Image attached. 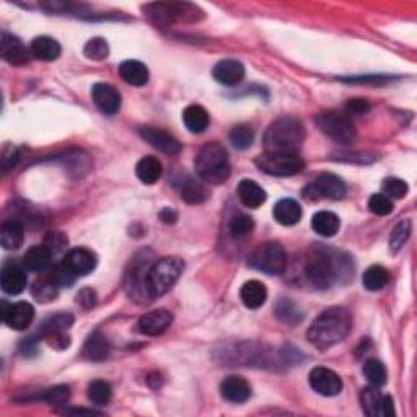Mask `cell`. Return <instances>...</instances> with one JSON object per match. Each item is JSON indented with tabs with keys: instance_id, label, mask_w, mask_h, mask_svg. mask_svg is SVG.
Instances as JSON below:
<instances>
[{
	"instance_id": "obj_1",
	"label": "cell",
	"mask_w": 417,
	"mask_h": 417,
	"mask_svg": "<svg viewBox=\"0 0 417 417\" xmlns=\"http://www.w3.org/2000/svg\"><path fill=\"white\" fill-rule=\"evenodd\" d=\"M352 316L344 307H331L319 315L307 331V339L319 350H326L348 338Z\"/></svg>"
},
{
	"instance_id": "obj_2",
	"label": "cell",
	"mask_w": 417,
	"mask_h": 417,
	"mask_svg": "<svg viewBox=\"0 0 417 417\" xmlns=\"http://www.w3.org/2000/svg\"><path fill=\"white\" fill-rule=\"evenodd\" d=\"M344 253L316 250L308 259L305 266V275L313 287L319 290H326L334 282H338L343 274H350V258L344 261Z\"/></svg>"
},
{
	"instance_id": "obj_3",
	"label": "cell",
	"mask_w": 417,
	"mask_h": 417,
	"mask_svg": "<svg viewBox=\"0 0 417 417\" xmlns=\"http://www.w3.org/2000/svg\"><path fill=\"white\" fill-rule=\"evenodd\" d=\"M305 140V127L295 118H280L264 132V152L266 154L299 155Z\"/></svg>"
},
{
	"instance_id": "obj_4",
	"label": "cell",
	"mask_w": 417,
	"mask_h": 417,
	"mask_svg": "<svg viewBox=\"0 0 417 417\" xmlns=\"http://www.w3.org/2000/svg\"><path fill=\"white\" fill-rule=\"evenodd\" d=\"M194 166L204 183L224 184L230 178L229 154L219 142L202 145L194 160Z\"/></svg>"
},
{
	"instance_id": "obj_5",
	"label": "cell",
	"mask_w": 417,
	"mask_h": 417,
	"mask_svg": "<svg viewBox=\"0 0 417 417\" xmlns=\"http://www.w3.org/2000/svg\"><path fill=\"white\" fill-rule=\"evenodd\" d=\"M184 270L183 259L176 256H166L152 264L147 270V294L150 299H160L173 289Z\"/></svg>"
},
{
	"instance_id": "obj_6",
	"label": "cell",
	"mask_w": 417,
	"mask_h": 417,
	"mask_svg": "<svg viewBox=\"0 0 417 417\" xmlns=\"http://www.w3.org/2000/svg\"><path fill=\"white\" fill-rule=\"evenodd\" d=\"M250 268L268 275H280L287 269V253L278 241H268L259 245L248 258Z\"/></svg>"
},
{
	"instance_id": "obj_7",
	"label": "cell",
	"mask_w": 417,
	"mask_h": 417,
	"mask_svg": "<svg viewBox=\"0 0 417 417\" xmlns=\"http://www.w3.org/2000/svg\"><path fill=\"white\" fill-rule=\"evenodd\" d=\"M316 126L326 137L334 140L336 144L350 145L355 140V127L349 118L339 113L326 111L316 116Z\"/></svg>"
},
{
	"instance_id": "obj_8",
	"label": "cell",
	"mask_w": 417,
	"mask_h": 417,
	"mask_svg": "<svg viewBox=\"0 0 417 417\" xmlns=\"http://www.w3.org/2000/svg\"><path fill=\"white\" fill-rule=\"evenodd\" d=\"M254 164L269 176H294L300 173L305 164H303L300 155H285V154H266L263 152L261 155L256 156Z\"/></svg>"
},
{
	"instance_id": "obj_9",
	"label": "cell",
	"mask_w": 417,
	"mask_h": 417,
	"mask_svg": "<svg viewBox=\"0 0 417 417\" xmlns=\"http://www.w3.org/2000/svg\"><path fill=\"white\" fill-rule=\"evenodd\" d=\"M308 382L313 392H316L321 396H338L343 392V380L339 375L326 367H316L313 368L308 375Z\"/></svg>"
},
{
	"instance_id": "obj_10",
	"label": "cell",
	"mask_w": 417,
	"mask_h": 417,
	"mask_svg": "<svg viewBox=\"0 0 417 417\" xmlns=\"http://www.w3.org/2000/svg\"><path fill=\"white\" fill-rule=\"evenodd\" d=\"M4 323L15 331H25L35 319V308L28 302H17L12 305H2Z\"/></svg>"
},
{
	"instance_id": "obj_11",
	"label": "cell",
	"mask_w": 417,
	"mask_h": 417,
	"mask_svg": "<svg viewBox=\"0 0 417 417\" xmlns=\"http://www.w3.org/2000/svg\"><path fill=\"white\" fill-rule=\"evenodd\" d=\"M25 266L13 261H5L2 266V273H0V285L2 290L8 295H18L26 289L28 284V278H26Z\"/></svg>"
},
{
	"instance_id": "obj_12",
	"label": "cell",
	"mask_w": 417,
	"mask_h": 417,
	"mask_svg": "<svg viewBox=\"0 0 417 417\" xmlns=\"http://www.w3.org/2000/svg\"><path fill=\"white\" fill-rule=\"evenodd\" d=\"M95 106L106 116H115L121 110V95L115 86L108 84H95L91 88Z\"/></svg>"
},
{
	"instance_id": "obj_13",
	"label": "cell",
	"mask_w": 417,
	"mask_h": 417,
	"mask_svg": "<svg viewBox=\"0 0 417 417\" xmlns=\"http://www.w3.org/2000/svg\"><path fill=\"white\" fill-rule=\"evenodd\" d=\"M140 137H142L145 142L150 144L152 147L160 150L161 154H165L168 156H175L181 152V144L165 131L161 129H155V127H140L139 129Z\"/></svg>"
},
{
	"instance_id": "obj_14",
	"label": "cell",
	"mask_w": 417,
	"mask_h": 417,
	"mask_svg": "<svg viewBox=\"0 0 417 417\" xmlns=\"http://www.w3.org/2000/svg\"><path fill=\"white\" fill-rule=\"evenodd\" d=\"M62 264L75 278H84L96 268V256L86 248H74L66 254Z\"/></svg>"
},
{
	"instance_id": "obj_15",
	"label": "cell",
	"mask_w": 417,
	"mask_h": 417,
	"mask_svg": "<svg viewBox=\"0 0 417 417\" xmlns=\"http://www.w3.org/2000/svg\"><path fill=\"white\" fill-rule=\"evenodd\" d=\"M308 191H312V194H315L318 198L336 200L343 199L345 196V184L339 176L331 175V173H324V175L318 176L316 180L312 183Z\"/></svg>"
},
{
	"instance_id": "obj_16",
	"label": "cell",
	"mask_w": 417,
	"mask_h": 417,
	"mask_svg": "<svg viewBox=\"0 0 417 417\" xmlns=\"http://www.w3.org/2000/svg\"><path fill=\"white\" fill-rule=\"evenodd\" d=\"M171 323H173L171 313L168 310H164V308H160V310L145 313V315L139 319L137 326H139V331L142 334L155 338V336L164 334L166 329L171 326Z\"/></svg>"
},
{
	"instance_id": "obj_17",
	"label": "cell",
	"mask_w": 417,
	"mask_h": 417,
	"mask_svg": "<svg viewBox=\"0 0 417 417\" xmlns=\"http://www.w3.org/2000/svg\"><path fill=\"white\" fill-rule=\"evenodd\" d=\"M30 51L26 50V46L21 42L17 36L13 35H2V41H0V56L4 61H7L12 66H25L30 61Z\"/></svg>"
},
{
	"instance_id": "obj_18",
	"label": "cell",
	"mask_w": 417,
	"mask_h": 417,
	"mask_svg": "<svg viewBox=\"0 0 417 417\" xmlns=\"http://www.w3.org/2000/svg\"><path fill=\"white\" fill-rule=\"evenodd\" d=\"M220 393L230 403L241 404L251 398V384L245 378L230 375L220 383Z\"/></svg>"
},
{
	"instance_id": "obj_19",
	"label": "cell",
	"mask_w": 417,
	"mask_h": 417,
	"mask_svg": "<svg viewBox=\"0 0 417 417\" xmlns=\"http://www.w3.org/2000/svg\"><path fill=\"white\" fill-rule=\"evenodd\" d=\"M175 188L180 198L188 204H202L207 199V191H205L204 184L189 175H181L180 178H176Z\"/></svg>"
},
{
	"instance_id": "obj_20",
	"label": "cell",
	"mask_w": 417,
	"mask_h": 417,
	"mask_svg": "<svg viewBox=\"0 0 417 417\" xmlns=\"http://www.w3.org/2000/svg\"><path fill=\"white\" fill-rule=\"evenodd\" d=\"M214 79L225 86H235L245 79V66L234 59L220 61L212 70Z\"/></svg>"
},
{
	"instance_id": "obj_21",
	"label": "cell",
	"mask_w": 417,
	"mask_h": 417,
	"mask_svg": "<svg viewBox=\"0 0 417 417\" xmlns=\"http://www.w3.org/2000/svg\"><path fill=\"white\" fill-rule=\"evenodd\" d=\"M238 198L241 204L248 209H258L266 202L268 194L264 189L253 180H243L238 184Z\"/></svg>"
},
{
	"instance_id": "obj_22",
	"label": "cell",
	"mask_w": 417,
	"mask_h": 417,
	"mask_svg": "<svg viewBox=\"0 0 417 417\" xmlns=\"http://www.w3.org/2000/svg\"><path fill=\"white\" fill-rule=\"evenodd\" d=\"M240 299L246 308H250V310H258V308H261L268 300L266 285L254 279L248 280V282H245L241 287Z\"/></svg>"
},
{
	"instance_id": "obj_23",
	"label": "cell",
	"mask_w": 417,
	"mask_h": 417,
	"mask_svg": "<svg viewBox=\"0 0 417 417\" xmlns=\"http://www.w3.org/2000/svg\"><path fill=\"white\" fill-rule=\"evenodd\" d=\"M25 230L23 225L17 220H5L0 227V245L4 250L15 251L23 245Z\"/></svg>"
},
{
	"instance_id": "obj_24",
	"label": "cell",
	"mask_w": 417,
	"mask_h": 417,
	"mask_svg": "<svg viewBox=\"0 0 417 417\" xmlns=\"http://www.w3.org/2000/svg\"><path fill=\"white\" fill-rule=\"evenodd\" d=\"M273 215L275 222H279L284 227H292L299 224L302 219V207L300 204L294 199H280L278 204L274 205Z\"/></svg>"
},
{
	"instance_id": "obj_25",
	"label": "cell",
	"mask_w": 417,
	"mask_h": 417,
	"mask_svg": "<svg viewBox=\"0 0 417 417\" xmlns=\"http://www.w3.org/2000/svg\"><path fill=\"white\" fill-rule=\"evenodd\" d=\"M110 352L111 345L110 341L106 339V336L101 334L100 331H95L88 339H86L82 354L85 359H88L91 362H103L108 359Z\"/></svg>"
},
{
	"instance_id": "obj_26",
	"label": "cell",
	"mask_w": 417,
	"mask_h": 417,
	"mask_svg": "<svg viewBox=\"0 0 417 417\" xmlns=\"http://www.w3.org/2000/svg\"><path fill=\"white\" fill-rule=\"evenodd\" d=\"M31 56L40 59V61L51 62L61 56V45L50 36H38L30 46Z\"/></svg>"
},
{
	"instance_id": "obj_27",
	"label": "cell",
	"mask_w": 417,
	"mask_h": 417,
	"mask_svg": "<svg viewBox=\"0 0 417 417\" xmlns=\"http://www.w3.org/2000/svg\"><path fill=\"white\" fill-rule=\"evenodd\" d=\"M119 75H121L124 82L134 86H144L150 77L149 69L139 61H124L119 66Z\"/></svg>"
},
{
	"instance_id": "obj_28",
	"label": "cell",
	"mask_w": 417,
	"mask_h": 417,
	"mask_svg": "<svg viewBox=\"0 0 417 417\" xmlns=\"http://www.w3.org/2000/svg\"><path fill=\"white\" fill-rule=\"evenodd\" d=\"M183 122L189 132L202 134L209 127V113L199 105H191L183 111Z\"/></svg>"
},
{
	"instance_id": "obj_29",
	"label": "cell",
	"mask_w": 417,
	"mask_h": 417,
	"mask_svg": "<svg viewBox=\"0 0 417 417\" xmlns=\"http://www.w3.org/2000/svg\"><path fill=\"white\" fill-rule=\"evenodd\" d=\"M52 259V253L50 248L45 245H36L31 246L23 256V266L28 270H35V273H42L50 268Z\"/></svg>"
},
{
	"instance_id": "obj_30",
	"label": "cell",
	"mask_w": 417,
	"mask_h": 417,
	"mask_svg": "<svg viewBox=\"0 0 417 417\" xmlns=\"http://www.w3.org/2000/svg\"><path fill=\"white\" fill-rule=\"evenodd\" d=\"M312 229L318 235L331 238L338 234L341 229V220L336 214L328 212V210H319L312 219Z\"/></svg>"
},
{
	"instance_id": "obj_31",
	"label": "cell",
	"mask_w": 417,
	"mask_h": 417,
	"mask_svg": "<svg viewBox=\"0 0 417 417\" xmlns=\"http://www.w3.org/2000/svg\"><path fill=\"white\" fill-rule=\"evenodd\" d=\"M161 173H164V166L161 161L155 156H144L142 160H139L137 166H135V175L144 184H155L160 180Z\"/></svg>"
},
{
	"instance_id": "obj_32",
	"label": "cell",
	"mask_w": 417,
	"mask_h": 417,
	"mask_svg": "<svg viewBox=\"0 0 417 417\" xmlns=\"http://www.w3.org/2000/svg\"><path fill=\"white\" fill-rule=\"evenodd\" d=\"M360 406L368 417H378L382 414V393L375 384L364 388L360 392Z\"/></svg>"
},
{
	"instance_id": "obj_33",
	"label": "cell",
	"mask_w": 417,
	"mask_h": 417,
	"mask_svg": "<svg viewBox=\"0 0 417 417\" xmlns=\"http://www.w3.org/2000/svg\"><path fill=\"white\" fill-rule=\"evenodd\" d=\"M389 282V273L388 269H384L383 266H370L365 273H364V278H362V284L367 290L370 292H378L382 290L383 287H387Z\"/></svg>"
},
{
	"instance_id": "obj_34",
	"label": "cell",
	"mask_w": 417,
	"mask_h": 417,
	"mask_svg": "<svg viewBox=\"0 0 417 417\" xmlns=\"http://www.w3.org/2000/svg\"><path fill=\"white\" fill-rule=\"evenodd\" d=\"M275 316L289 326H295L303 319V313L290 299H280L275 305Z\"/></svg>"
},
{
	"instance_id": "obj_35",
	"label": "cell",
	"mask_w": 417,
	"mask_h": 417,
	"mask_svg": "<svg viewBox=\"0 0 417 417\" xmlns=\"http://www.w3.org/2000/svg\"><path fill=\"white\" fill-rule=\"evenodd\" d=\"M74 323V318L69 315V313H59V315H54L51 318H47L45 323L41 324L40 331L38 334L41 336V338H46L47 334H52V333H59V331H67V329L72 326Z\"/></svg>"
},
{
	"instance_id": "obj_36",
	"label": "cell",
	"mask_w": 417,
	"mask_h": 417,
	"mask_svg": "<svg viewBox=\"0 0 417 417\" xmlns=\"http://www.w3.org/2000/svg\"><path fill=\"white\" fill-rule=\"evenodd\" d=\"M362 372H364V375L367 380L370 382V384H375V387L380 388L387 383V378H388L387 367H384L378 359L367 360L364 364V368H362Z\"/></svg>"
},
{
	"instance_id": "obj_37",
	"label": "cell",
	"mask_w": 417,
	"mask_h": 417,
	"mask_svg": "<svg viewBox=\"0 0 417 417\" xmlns=\"http://www.w3.org/2000/svg\"><path fill=\"white\" fill-rule=\"evenodd\" d=\"M88 399L96 406H105L111 401L113 388L105 380H95L88 384Z\"/></svg>"
},
{
	"instance_id": "obj_38",
	"label": "cell",
	"mask_w": 417,
	"mask_h": 417,
	"mask_svg": "<svg viewBox=\"0 0 417 417\" xmlns=\"http://www.w3.org/2000/svg\"><path fill=\"white\" fill-rule=\"evenodd\" d=\"M230 144L234 145L236 150H245L248 147H251V144L254 142V131L248 126V124H238L229 135Z\"/></svg>"
},
{
	"instance_id": "obj_39",
	"label": "cell",
	"mask_w": 417,
	"mask_h": 417,
	"mask_svg": "<svg viewBox=\"0 0 417 417\" xmlns=\"http://www.w3.org/2000/svg\"><path fill=\"white\" fill-rule=\"evenodd\" d=\"M57 290L59 287L52 282L51 278L36 280L33 287H31V294H33L35 299L41 303L52 302L57 297Z\"/></svg>"
},
{
	"instance_id": "obj_40",
	"label": "cell",
	"mask_w": 417,
	"mask_h": 417,
	"mask_svg": "<svg viewBox=\"0 0 417 417\" xmlns=\"http://www.w3.org/2000/svg\"><path fill=\"white\" fill-rule=\"evenodd\" d=\"M411 229H413L411 220H401L399 224L394 227L392 235H389V250L393 253H398L401 248L404 246V243L409 240Z\"/></svg>"
},
{
	"instance_id": "obj_41",
	"label": "cell",
	"mask_w": 417,
	"mask_h": 417,
	"mask_svg": "<svg viewBox=\"0 0 417 417\" xmlns=\"http://www.w3.org/2000/svg\"><path fill=\"white\" fill-rule=\"evenodd\" d=\"M84 54L86 59H91V61H103V59L110 56V46L103 38H93L84 46Z\"/></svg>"
},
{
	"instance_id": "obj_42",
	"label": "cell",
	"mask_w": 417,
	"mask_h": 417,
	"mask_svg": "<svg viewBox=\"0 0 417 417\" xmlns=\"http://www.w3.org/2000/svg\"><path fill=\"white\" fill-rule=\"evenodd\" d=\"M254 229V220L246 214H235L230 220V234L235 238L250 235Z\"/></svg>"
},
{
	"instance_id": "obj_43",
	"label": "cell",
	"mask_w": 417,
	"mask_h": 417,
	"mask_svg": "<svg viewBox=\"0 0 417 417\" xmlns=\"http://www.w3.org/2000/svg\"><path fill=\"white\" fill-rule=\"evenodd\" d=\"M368 209L375 215H389L393 212L394 204L393 200L388 196H384V194H373L370 200H368Z\"/></svg>"
},
{
	"instance_id": "obj_44",
	"label": "cell",
	"mask_w": 417,
	"mask_h": 417,
	"mask_svg": "<svg viewBox=\"0 0 417 417\" xmlns=\"http://www.w3.org/2000/svg\"><path fill=\"white\" fill-rule=\"evenodd\" d=\"M383 193L389 199H403L408 194V183L399 180V178H387L383 181Z\"/></svg>"
},
{
	"instance_id": "obj_45",
	"label": "cell",
	"mask_w": 417,
	"mask_h": 417,
	"mask_svg": "<svg viewBox=\"0 0 417 417\" xmlns=\"http://www.w3.org/2000/svg\"><path fill=\"white\" fill-rule=\"evenodd\" d=\"M70 396V389L66 384H57V387H52L47 389V392L42 394V399L46 401L47 404H64L67 403V399Z\"/></svg>"
},
{
	"instance_id": "obj_46",
	"label": "cell",
	"mask_w": 417,
	"mask_h": 417,
	"mask_svg": "<svg viewBox=\"0 0 417 417\" xmlns=\"http://www.w3.org/2000/svg\"><path fill=\"white\" fill-rule=\"evenodd\" d=\"M50 278H51L52 282L59 287V289H61V287L72 285L75 282V279H77L66 266H64L62 263L51 270Z\"/></svg>"
},
{
	"instance_id": "obj_47",
	"label": "cell",
	"mask_w": 417,
	"mask_h": 417,
	"mask_svg": "<svg viewBox=\"0 0 417 417\" xmlns=\"http://www.w3.org/2000/svg\"><path fill=\"white\" fill-rule=\"evenodd\" d=\"M66 245L67 238L62 234H47V236L45 238V246L50 248V251L52 254L62 251V248H66Z\"/></svg>"
},
{
	"instance_id": "obj_48",
	"label": "cell",
	"mask_w": 417,
	"mask_h": 417,
	"mask_svg": "<svg viewBox=\"0 0 417 417\" xmlns=\"http://www.w3.org/2000/svg\"><path fill=\"white\" fill-rule=\"evenodd\" d=\"M75 299H77V303H80V305H82L84 308L95 307L96 300H98V299H96V294L91 289H82L79 292Z\"/></svg>"
},
{
	"instance_id": "obj_49",
	"label": "cell",
	"mask_w": 417,
	"mask_h": 417,
	"mask_svg": "<svg viewBox=\"0 0 417 417\" xmlns=\"http://www.w3.org/2000/svg\"><path fill=\"white\" fill-rule=\"evenodd\" d=\"M348 110L354 115H364L368 110H370V105L365 98H352L348 101Z\"/></svg>"
},
{
	"instance_id": "obj_50",
	"label": "cell",
	"mask_w": 417,
	"mask_h": 417,
	"mask_svg": "<svg viewBox=\"0 0 417 417\" xmlns=\"http://www.w3.org/2000/svg\"><path fill=\"white\" fill-rule=\"evenodd\" d=\"M394 414H396V413H394L393 398L389 396V394H384V396H382V416L392 417Z\"/></svg>"
},
{
	"instance_id": "obj_51",
	"label": "cell",
	"mask_w": 417,
	"mask_h": 417,
	"mask_svg": "<svg viewBox=\"0 0 417 417\" xmlns=\"http://www.w3.org/2000/svg\"><path fill=\"white\" fill-rule=\"evenodd\" d=\"M160 217H161V220L165 222V224H175L176 219H178V215H176V212L173 209L165 207L164 210H161Z\"/></svg>"
}]
</instances>
